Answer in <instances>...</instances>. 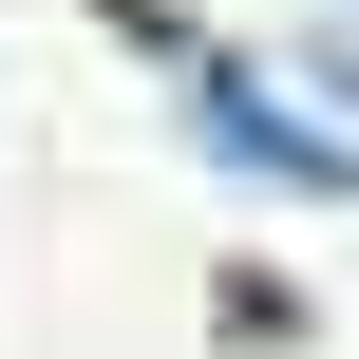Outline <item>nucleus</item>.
I'll list each match as a JSON object with an SVG mask.
<instances>
[{"instance_id":"f257e3e1","label":"nucleus","mask_w":359,"mask_h":359,"mask_svg":"<svg viewBox=\"0 0 359 359\" xmlns=\"http://www.w3.org/2000/svg\"><path fill=\"white\" fill-rule=\"evenodd\" d=\"M170 114H189V151H227V170H265V189H322V208H359V151H341V133H303V114L246 76V57H189V95H170Z\"/></svg>"}]
</instances>
